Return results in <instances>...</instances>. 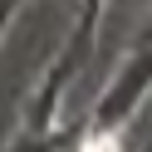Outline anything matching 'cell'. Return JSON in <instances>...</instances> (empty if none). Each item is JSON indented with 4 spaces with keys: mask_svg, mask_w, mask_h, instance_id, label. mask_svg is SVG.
Returning <instances> with one entry per match:
<instances>
[{
    "mask_svg": "<svg viewBox=\"0 0 152 152\" xmlns=\"http://www.w3.org/2000/svg\"><path fill=\"white\" fill-rule=\"evenodd\" d=\"M83 152H118V142H113V137H88Z\"/></svg>",
    "mask_w": 152,
    "mask_h": 152,
    "instance_id": "6da1fadb",
    "label": "cell"
}]
</instances>
